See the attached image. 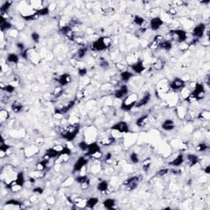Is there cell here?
Listing matches in <instances>:
<instances>
[{
  "mask_svg": "<svg viewBox=\"0 0 210 210\" xmlns=\"http://www.w3.org/2000/svg\"><path fill=\"white\" fill-rule=\"evenodd\" d=\"M81 126L79 123L70 124L61 131V136L68 141H72L77 136Z\"/></svg>",
  "mask_w": 210,
  "mask_h": 210,
  "instance_id": "1",
  "label": "cell"
},
{
  "mask_svg": "<svg viewBox=\"0 0 210 210\" xmlns=\"http://www.w3.org/2000/svg\"><path fill=\"white\" fill-rule=\"evenodd\" d=\"M111 45H112V39L108 36H102L91 44V49L93 51L99 52L106 50Z\"/></svg>",
  "mask_w": 210,
  "mask_h": 210,
  "instance_id": "2",
  "label": "cell"
},
{
  "mask_svg": "<svg viewBox=\"0 0 210 210\" xmlns=\"http://www.w3.org/2000/svg\"><path fill=\"white\" fill-rule=\"evenodd\" d=\"M204 94H205V91H204V85L202 84H200V83H197L195 85V87L193 90V91L190 93L187 98H186V100L189 101V102L200 100V99H204Z\"/></svg>",
  "mask_w": 210,
  "mask_h": 210,
  "instance_id": "3",
  "label": "cell"
},
{
  "mask_svg": "<svg viewBox=\"0 0 210 210\" xmlns=\"http://www.w3.org/2000/svg\"><path fill=\"white\" fill-rule=\"evenodd\" d=\"M137 103V96L136 94H132L127 96V97L123 100V102L122 103L121 105V109L123 111H131L133 107L136 106V104Z\"/></svg>",
  "mask_w": 210,
  "mask_h": 210,
  "instance_id": "4",
  "label": "cell"
},
{
  "mask_svg": "<svg viewBox=\"0 0 210 210\" xmlns=\"http://www.w3.org/2000/svg\"><path fill=\"white\" fill-rule=\"evenodd\" d=\"M169 34L172 39L180 44L186 42V40L187 39V34L183 30H172L169 32Z\"/></svg>",
  "mask_w": 210,
  "mask_h": 210,
  "instance_id": "5",
  "label": "cell"
},
{
  "mask_svg": "<svg viewBox=\"0 0 210 210\" xmlns=\"http://www.w3.org/2000/svg\"><path fill=\"white\" fill-rule=\"evenodd\" d=\"M141 179H142V177H141V176H134L132 177L128 178L126 181H124L123 185L126 186L127 190H129V191H134V190H136V188H137L140 181H141Z\"/></svg>",
  "mask_w": 210,
  "mask_h": 210,
  "instance_id": "6",
  "label": "cell"
},
{
  "mask_svg": "<svg viewBox=\"0 0 210 210\" xmlns=\"http://www.w3.org/2000/svg\"><path fill=\"white\" fill-rule=\"evenodd\" d=\"M63 147H54V148H50V149H47L46 150L45 154V155L43 156V159H46V160H49L53 158H56V157H58L60 153H61L62 149Z\"/></svg>",
  "mask_w": 210,
  "mask_h": 210,
  "instance_id": "7",
  "label": "cell"
},
{
  "mask_svg": "<svg viewBox=\"0 0 210 210\" xmlns=\"http://www.w3.org/2000/svg\"><path fill=\"white\" fill-rule=\"evenodd\" d=\"M111 129L115 131H117L119 133H128L130 132V128L129 125L127 124V122H123V121H120L118 122L115 123Z\"/></svg>",
  "mask_w": 210,
  "mask_h": 210,
  "instance_id": "8",
  "label": "cell"
},
{
  "mask_svg": "<svg viewBox=\"0 0 210 210\" xmlns=\"http://www.w3.org/2000/svg\"><path fill=\"white\" fill-rule=\"evenodd\" d=\"M185 86H186V82H185L182 79H181V78L179 77H176L174 80L169 84V87L174 91L183 90L185 88Z\"/></svg>",
  "mask_w": 210,
  "mask_h": 210,
  "instance_id": "9",
  "label": "cell"
},
{
  "mask_svg": "<svg viewBox=\"0 0 210 210\" xmlns=\"http://www.w3.org/2000/svg\"><path fill=\"white\" fill-rule=\"evenodd\" d=\"M204 31H205V24L200 23L196 26H194V30L192 31V35L195 39H201L204 36Z\"/></svg>",
  "mask_w": 210,
  "mask_h": 210,
  "instance_id": "10",
  "label": "cell"
},
{
  "mask_svg": "<svg viewBox=\"0 0 210 210\" xmlns=\"http://www.w3.org/2000/svg\"><path fill=\"white\" fill-rule=\"evenodd\" d=\"M163 21L162 20L161 17L159 16H155L151 19L150 21V23H149V27L150 29L154 30V31H156L161 28V26L163 25Z\"/></svg>",
  "mask_w": 210,
  "mask_h": 210,
  "instance_id": "11",
  "label": "cell"
},
{
  "mask_svg": "<svg viewBox=\"0 0 210 210\" xmlns=\"http://www.w3.org/2000/svg\"><path fill=\"white\" fill-rule=\"evenodd\" d=\"M87 163L88 159L85 157H80L75 163L74 167H73V171L76 172V171H81V169L87 164Z\"/></svg>",
  "mask_w": 210,
  "mask_h": 210,
  "instance_id": "12",
  "label": "cell"
},
{
  "mask_svg": "<svg viewBox=\"0 0 210 210\" xmlns=\"http://www.w3.org/2000/svg\"><path fill=\"white\" fill-rule=\"evenodd\" d=\"M128 92H129V89L127 87V85H122L120 86L119 89L114 91V97L116 99H122L128 94Z\"/></svg>",
  "mask_w": 210,
  "mask_h": 210,
  "instance_id": "13",
  "label": "cell"
},
{
  "mask_svg": "<svg viewBox=\"0 0 210 210\" xmlns=\"http://www.w3.org/2000/svg\"><path fill=\"white\" fill-rule=\"evenodd\" d=\"M131 68L134 72H136L137 74H141L143 71L145 70V67L144 66V62L141 59L137 60L136 62L131 66Z\"/></svg>",
  "mask_w": 210,
  "mask_h": 210,
  "instance_id": "14",
  "label": "cell"
},
{
  "mask_svg": "<svg viewBox=\"0 0 210 210\" xmlns=\"http://www.w3.org/2000/svg\"><path fill=\"white\" fill-rule=\"evenodd\" d=\"M56 81H58V83L61 86H65V85H68L70 82L71 81V76L68 73H63L59 76V77L56 79Z\"/></svg>",
  "mask_w": 210,
  "mask_h": 210,
  "instance_id": "15",
  "label": "cell"
},
{
  "mask_svg": "<svg viewBox=\"0 0 210 210\" xmlns=\"http://www.w3.org/2000/svg\"><path fill=\"white\" fill-rule=\"evenodd\" d=\"M163 40V38L161 35H157L154 37L153 40L150 42L149 45V48L152 50H156L159 48V45L162 43V41Z\"/></svg>",
  "mask_w": 210,
  "mask_h": 210,
  "instance_id": "16",
  "label": "cell"
},
{
  "mask_svg": "<svg viewBox=\"0 0 210 210\" xmlns=\"http://www.w3.org/2000/svg\"><path fill=\"white\" fill-rule=\"evenodd\" d=\"M75 104H76V100H71L69 101L68 104H65L64 106L59 108V109H55V113H58V114H64V113H68L70 110L75 106Z\"/></svg>",
  "mask_w": 210,
  "mask_h": 210,
  "instance_id": "17",
  "label": "cell"
},
{
  "mask_svg": "<svg viewBox=\"0 0 210 210\" xmlns=\"http://www.w3.org/2000/svg\"><path fill=\"white\" fill-rule=\"evenodd\" d=\"M99 150H100V148H99V145H98L97 142L91 143V144H90L89 146H88V149L86 150L85 155L92 157L95 153H97L98 151H99Z\"/></svg>",
  "mask_w": 210,
  "mask_h": 210,
  "instance_id": "18",
  "label": "cell"
},
{
  "mask_svg": "<svg viewBox=\"0 0 210 210\" xmlns=\"http://www.w3.org/2000/svg\"><path fill=\"white\" fill-rule=\"evenodd\" d=\"M60 32H61L62 35H64L65 36H67L68 38L71 39V40H73V39H74L75 35H74V33H73V31H72L71 27L70 26H62V27H61V29H60Z\"/></svg>",
  "mask_w": 210,
  "mask_h": 210,
  "instance_id": "19",
  "label": "cell"
},
{
  "mask_svg": "<svg viewBox=\"0 0 210 210\" xmlns=\"http://www.w3.org/2000/svg\"><path fill=\"white\" fill-rule=\"evenodd\" d=\"M151 95L149 93H146L145 95H143V97L140 99L139 101H137V103L136 104V108H141L143 106H145L146 104H148L150 100Z\"/></svg>",
  "mask_w": 210,
  "mask_h": 210,
  "instance_id": "20",
  "label": "cell"
},
{
  "mask_svg": "<svg viewBox=\"0 0 210 210\" xmlns=\"http://www.w3.org/2000/svg\"><path fill=\"white\" fill-rule=\"evenodd\" d=\"M149 116L148 114H145V115H142L141 117H140L139 118L136 120V126H138V127H144L148 123V122H149Z\"/></svg>",
  "mask_w": 210,
  "mask_h": 210,
  "instance_id": "21",
  "label": "cell"
},
{
  "mask_svg": "<svg viewBox=\"0 0 210 210\" xmlns=\"http://www.w3.org/2000/svg\"><path fill=\"white\" fill-rule=\"evenodd\" d=\"M162 128L165 130V131H172L175 128L174 122L171 119L165 120L164 122H163V124H162Z\"/></svg>",
  "mask_w": 210,
  "mask_h": 210,
  "instance_id": "22",
  "label": "cell"
},
{
  "mask_svg": "<svg viewBox=\"0 0 210 210\" xmlns=\"http://www.w3.org/2000/svg\"><path fill=\"white\" fill-rule=\"evenodd\" d=\"M183 163H184V156H183V154H178L172 161H171L169 163V165L173 166V167H179V166H181Z\"/></svg>",
  "mask_w": 210,
  "mask_h": 210,
  "instance_id": "23",
  "label": "cell"
},
{
  "mask_svg": "<svg viewBox=\"0 0 210 210\" xmlns=\"http://www.w3.org/2000/svg\"><path fill=\"white\" fill-rule=\"evenodd\" d=\"M165 66V61H163L162 58H157L153 62V67L156 71H161L163 69Z\"/></svg>",
  "mask_w": 210,
  "mask_h": 210,
  "instance_id": "24",
  "label": "cell"
},
{
  "mask_svg": "<svg viewBox=\"0 0 210 210\" xmlns=\"http://www.w3.org/2000/svg\"><path fill=\"white\" fill-rule=\"evenodd\" d=\"M99 203V199L96 197H91L88 199L85 202V208L88 209H94Z\"/></svg>",
  "mask_w": 210,
  "mask_h": 210,
  "instance_id": "25",
  "label": "cell"
},
{
  "mask_svg": "<svg viewBox=\"0 0 210 210\" xmlns=\"http://www.w3.org/2000/svg\"><path fill=\"white\" fill-rule=\"evenodd\" d=\"M116 142V139L113 136H108L104 138L100 141V144L104 146H110Z\"/></svg>",
  "mask_w": 210,
  "mask_h": 210,
  "instance_id": "26",
  "label": "cell"
},
{
  "mask_svg": "<svg viewBox=\"0 0 210 210\" xmlns=\"http://www.w3.org/2000/svg\"><path fill=\"white\" fill-rule=\"evenodd\" d=\"M0 28H1V30L2 31H5V30H7L12 28V24L7 21V19L3 18V16H2L1 18V22H0Z\"/></svg>",
  "mask_w": 210,
  "mask_h": 210,
  "instance_id": "27",
  "label": "cell"
},
{
  "mask_svg": "<svg viewBox=\"0 0 210 210\" xmlns=\"http://www.w3.org/2000/svg\"><path fill=\"white\" fill-rule=\"evenodd\" d=\"M132 76L133 73L129 71H122L121 74H120L121 80H122V81H123V82H125V83L128 82V81H130V79L132 77Z\"/></svg>",
  "mask_w": 210,
  "mask_h": 210,
  "instance_id": "28",
  "label": "cell"
},
{
  "mask_svg": "<svg viewBox=\"0 0 210 210\" xmlns=\"http://www.w3.org/2000/svg\"><path fill=\"white\" fill-rule=\"evenodd\" d=\"M115 204H116V200L114 199H111V198L106 199L103 202L104 207L107 209H113V208L115 207Z\"/></svg>",
  "mask_w": 210,
  "mask_h": 210,
  "instance_id": "29",
  "label": "cell"
},
{
  "mask_svg": "<svg viewBox=\"0 0 210 210\" xmlns=\"http://www.w3.org/2000/svg\"><path fill=\"white\" fill-rule=\"evenodd\" d=\"M187 160L189 162L190 167H194V165H196L199 162V157L193 154H190L187 155Z\"/></svg>",
  "mask_w": 210,
  "mask_h": 210,
  "instance_id": "30",
  "label": "cell"
},
{
  "mask_svg": "<svg viewBox=\"0 0 210 210\" xmlns=\"http://www.w3.org/2000/svg\"><path fill=\"white\" fill-rule=\"evenodd\" d=\"M133 22L136 26H139L140 28H145L144 25H145V20L144 19L142 16H139V15H136L134 19H133Z\"/></svg>",
  "mask_w": 210,
  "mask_h": 210,
  "instance_id": "31",
  "label": "cell"
},
{
  "mask_svg": "<svg viewBox=\"0 0 210 210\" xmlns=\"http://www.w3.org/2000/svg\"><path fill=\"white\" fill-rule=\"evenodd\" d=\"M159 48L162 49H163L165 51H169L171 50V48H172V43H171V40H163L162 43L160 44L159 45Z\"/></svg>",
  "mask_w": 210,
  "mask_h": 210,
  "instance_id": "32",
  "label": "cell"
},
{
  "mask_svg": "<svg viewBox=\"0 0 210 210\" xmlns=\"http://www.w3.org/2000/svg\"><path fill=\"white\" fill-rule=\"evenodd\" d=\"M15 182H16V184L17 185V186H19L21 187H22L23 186H24V183H25V177H24V174H23L22 171L17 173L16 179H15Z\"/></svg>",
  "mask_w": 210,
  "mask_h": 210,
  "instance_id": "33",
  "label": "cell"
},
{
  "mask_svg": "<svg viewBox=\"0 0 210 210\" xmlns=\"http://www.w3.org/2000/svg\"><path fill=\"white\" fill-rule=\"evenodd\" d=\"M7 61L10 62V63H14V64H16L19 62V57L18 55L16 54V53H9V54L7 56Z\"/></svg>",
  "mask_w": 210,
  "mask_h": 210,
  "instance_id": "34",
  "label": "cell"
},
{
  "mask_svg": "<svg viewBox=\"0 0 210 210\" xmlns=\"http://www.w3.org/2000/svg\"><path fill=\"white\" fill-rule=\"evenodd\" d=\"M108 182L107 181H100L97 186V190L99 192H102V193L106 192L108 191Z\"/></svg>",
  "mask_w": 210,
  "mask_h": 210,
  "instance_id": "35",
  "label": "cell"
},
{
  "mask_svg": "<svg viewBox=\"0 0 210 210\" xmlns=\"http://www.w3.org/2000/svg\"><path fill=\"white\" fill-rule=\"evenodd\" d=\"M34 14L36 15V17H38V16H47V15H49V8L48 7H42V8L39 9L38 11H36Z\"/></svg>",
  "mask_w": 210,
  "mask_h": 210,
  "instance_id": "36",
  "label": "cell"
},
{
  "mask_svg": "<svg viewBox=\"0 0 210 210\" xmlns=\"http://www.w3.org/2000/svg\"><path fill=\"white\" fill-rule=\"evenodd\" d=\"M12 110L15 113H21L22 111L23 110V105L22 104H21L19 102H14L13 104H12Z\"/></svg>",
  "mask_w": 210,
  "mask_h": 210,
  "instance_id": "37",
  "label": "cell"
},
{
  "mask_svg": "<svg viewBox=\"0 0 210 210\" xmlns=\"http://www.w3.org/2000/svg\"><path fill=\"white\" fill-rule=\"evenodd\" d=\"M150 166H151V158H149V157H147L142 162V168L144 171L147 172V171H149Z\"/></svg>",
  "mask_w": 210,
  "mask_h": 210,
  "instance_id": "38",
  "label": "cell"
},
{
  "mask_svg": "<svg viewBox=\"0 0 210 210\" xmlns=\"http://www.w3.org/2000/svg\"><path fill=\"white\" fill-rule=\"evenodd\" d=\"M49 160H46V159H42L41 161L37 163V170L38 171H44L46 168L47 165L49 163Z\"/></svg>",
  "mask_w": 210,
  "mask_h": 210,
  "instance_id": "39",
  "label": "cell"
},
{
  "mask_svg": "<svg viewBox=\"0 0 210 210\" xmlns=\"http://www.w3.org/2000/svg\"><path fill=\"white\" fill-rule=\"evenodd\" d=\"M12 2H10V1H7V2H5V3H3V5H2V7H0V11H1V13H2V15H3L4 13H6L8 10L10 9V7H11V6H12Z\"/></svg>",
  "mask_w": 210,
  "mask_h": 210,
  "instance_id": "40",
  "label": "cell"
},
{
  "mask_svg": "<svg viewBox=\"0 0 210 210\" xmlns=\"http://www.w3.org/2000/svg\"><path fill=\"white\" fill-rule=\"evenodd\" d=\"M62 94H63V89H62V86H61V85L57 86V87L54 89L53 92V97L55 98L60 97Z\"/></svg>",
  "mask_w": 210,
  "mask_h": 210,
  "instance_id": "41",
  "label": "cell"
},
{
  "mask_svg": "<svg viewBox=\"0 0 210 210\" xmlns=\"http://www.w3.org/2000/svg\"><path fill=\"white\" fill-rule=\"evenodd\" d=\"M87 51H88L87 47H85V46H82L81 48L79 49V50H78L77 53H76L77 57L79 58H83L85 56V54H86Z\"/></svg>",
  "mask_w": 210,
  "mask_h": 210,
  "instance_id": "42",
  "label": "cell"
},
{
  "mask_svg": "<svg viewBox=\"0 0 210 210\" xmlns=\"http://www.w3.org/2000/svg\"><path fill=\"white\" fill-rule=\"evenodd\" d=\"M0 118L2 122H5L9 118V113L5 109H2L0 112Z\"/></svg>",
  "mask_w": 210,
  "mask_h": 210,
  "instance_id": "43",
  "label": "cell"
},
{
  "mask_svg": "<svg viewBox=\"0 0 210 210\" xmlns=\"http://www.w3.org/2000/svg\"><path fill=\"white\" fill-rule=\"evenodd\" d=\"M130 159H131V161L133 163H135V164L138 163L140 162L139 155H138L136 152H133L131 154V155H130Z\"/></svg>",
  "mask_w": 210,
  "mask_h": 210,
  "instance_id": "44",
  "label": "cell"
},
{
  "mask_svg": "<svg viewBox=\"0 0 210 210\" xmlns=\"http://www.w3.org/2000/svg\"><path fill=\"white\" fill-rule=\"evenodd\" d=\"M209 149V146L208 145H206L205 143H200L196 146V149H197L199 152H204Z\"/></svg>",
  "mask_w": 210,
  "mask_h": 210,
  "instance_id": "45",
  "label": "cell"
},
{
  "mask_svg": "<svg viewBox=\"0 0 210 210\" xmlns=\"http://www.w3.org/2000/svg\"><path fill=\"white\" fill-rule=\"evenodd\" d=\"M210 117V113L209 111H202L200 114H199V118L204 120H209Z\"/></svg>",
  "mask_w": 210,
  "mask_h": 210,
  "instance_id": "46",
  "label": "cell"
},
{
  "mask_svg": "<svg viewBox=\"0 0 210 210\" xmlns=\"http://www.w3.org/2000/svg\"><path fill=\"white\" fill-rule=\"evenodd\" d=\"M3 90L6 91L7 93H8V94H12V93H13L14 91H15V85H13L12 84L6 85L3 87Z\"/></svg>",
  "mask_w": 210,
  "mask_h": 210,
  "instance_id": "47",
  "label": "cell"
},
{
  "mask_svg": "<svg viewBox=\"0 0 210 210\" xmlns=\"http://www.w3.org/2000/svg\"><path fill=\"white\" fill-rule=\"evenodd\" d=\"M6 205H14V206H21L22 205V202H20V201L16 200H9L6 201Z\"/></svg>",
  "mask_w": 210,
  "mask_h": 210,
  "instance_id": "48",
  "label": "cell"
},
{
  "mask_svg": "<svg viewBox=\"0 0 210 210\" xmlns=\"http://www.w3.org/2000/svg\"><path fill=\"white\" fill-rule=\"evenodd\" d=\"M9 149H10V146L8 145L5 144L4 141H3V140H1V143H0V150H1L2 152L5 153L7 152V151Z\"/></svg>",
  "mask_w": 210,
  "mask_h": 210,
  "instance_id": "49",
  "label": "cell"
},
{
  "mask_svg": "<svg viewBox=\"0 0 210 210\" xmlns=\"http://www.w3.org/2000/svg\"><path fill=\"white\" fill-rule=\"evenodd\" d=\"M76 181H77L79 184H82V183H84V182L90 181L87 176H85V175H84V176H79V177H77L76 178Z\"/></svg>",
  "mask_w": 210,
  "mask_h": 210,
  "instance_id": "50",
  "label": "cell"
},
{
  "mask_svg": "<svg viewBox=\"0 0 210 210\" xmlns=\"http://www.w3.org/2000/svg\"><path fill=\"white\" fill-rule=\"evenodd\" d=\"M88 146H89V145H88L85 141H81V142L78 144V147H79L82 151H86L88 149Z\"/></svg>",
  "mask_w": 210,
  "mask_h": 210,
  "instance_id": "51",
  "label": "cell"
},
{
  "mask_svg": "<svg viewBox=\"0 0 210 210\" xmlns=\"http://www.w3.org/2000/svg\"><path fill=\"white\" fill-rule=\"evenodd\" d=\"M31 39L34 42L38 43L39 41V39H40V36L37 32H33L31 34Z\"/></svg>",
  "mask_w": 210,
  "mask_h": 210,
  "instance_id": "52",
  "label": "cell"
},
{
  "mask_svg": "<svg viewBox=\"0 0 210 210\" xmlns=\"http://www.w3.org/2000/svg\"><path fill=\"white\" fill-rule=\"evenodd\" d=\"M168 171H169V169H168V168H163V169H160V170L157 172V175L160 176V177H163L164 175L168 174Z\"/></svg>",
  "mask_w": 210,
  "mask_h": 210,
  "instance_id": "53",
  "label": "cell"
},
{
  "mask_svg": "<svg viewBox=\"0 0 210 210\" xmlns=\"http://www.w3.org/2000/svg\"><path fill=\"white\" fill-rule=\"evenodd\" d=\"M78 74H79L80 76H85V75L87 74V69L85 68H80V69L78 70Z\"/></svg>",
  "mask_w": 210,
  "mask_h": 210,
  "instance_id": "54",
  "label": "cell"
},
{
  "mask_svg": "<svg viewBox=\"0 0 210 210\" xmlns=\"http://www.w3.org/2000/svg\"><path fill=\"white\" fill-rule=\"evenodd\" d=\"M60 154H68V155H71V149H69L68 147H63Z\"/></svg>",
  "mask_w": 210,
  "mask_h": 210,
  "instance_id": "55",
  "label": "cell"
},
{
  "mask_svg": "<svg viewBox=\"0 0 210 210\" xmlns=\"http://www.w3.org/2000/svg\"><path fill=\"white\" fill-rule=\"evenodd\" d=\"M99 65H100L101 68H105V69L109 68V63H108V62L107 61V60H101Z\"/></svg>",
  "mask_w": 210,
  "mask_h": 210,
  "instance_id": "56",
  "label": "cell"
},
{
  "mask_svg": "<svg viewBox=\"0 0 210 210\" xmlns=\"http://www.w3.org/2000/svg\"><path fill=\"white\" fill-rule=\"evenodd\" d=\"M103 153L101 152V150H99V151H98L97 153H95L94 155L92 156V158H95V159H100L101 158H103Z\"/></svg>",
  "mask_w": 210,
  "mask_h": 210,
  "instance_id": "57",
  "label": "cell"
},
{
  "mask_svg": "<svg viewBox=\"0 0 210 210\" xmlns=\"http://www.w3.org/2000/svg\"><path fill=\"white\" fill-rule=\"evenodd\" d=\"M33 192L36 193V194H41L44 193V189L42 187H36L33 189Z\"/></svg>",
  "mask_w": 210,
  "mask_h": 210,
  "instance_id": "58",
  "label": "cell"
},
{
  "mask_svg": "<svg viewBox=\"0 0 210 210\" xmlns=\"http://www.w3.org/2000/svg\"><path fill=\"white\" fill-rule=\"evenodd\" d=\"M89 186H90V181H86V182H84V183L81 184V187L82 190H86V189H88Z\"/></svg>",
  "mask_w": 210,
  "mask_h": 210,
  "instance_id": "59",
  "label": "cell"
},
{
  "mask_svg": "<svg viewBox=\"0 0 210 210\" xmlns=\"http://www.w3.org/2000/svg\"><path fill=\"white\" fill-rule=\"evenodd\" d=\"M16 47H17V49H20L21 52H23L25 50V46H24L22 43H17L16 44Z\"/></svg>",
  "mask_w": 210,
  "mask_h": 210,
  "instance_id": "60",
  "label": "cell"
},
{
  "mask_svg": "<svg viewBox=\"0 0 210 210\" xmlns=\"http://www.w3.org/2000/svg\"><path fill=\"white\" fill-rule=\"evenodd\" d=\"M111 159H112V154H111V153L106 154V155H105V161L108 162L109 160H111Z\"/></svg>",
  "mask_w": 210,
  "mask_h": 210,
  "instance_id": "61",
  "label": "cell"
},
{
  "mask_svg": "<svg viewBox=\"0 0 210 210\" xmlns=\"http://www.w3.org/2000/svg\"><path fill=\"white\" fill-rule=\"evenodd\" d=\"M204 171L206 173V174H210V166L209 165H207L204 169Z\"/></svg>",
  "mask_w": 210,
  "mask_h": 210,
  "instance_id": "62",
  "label": "cell"
}]
</instances>
